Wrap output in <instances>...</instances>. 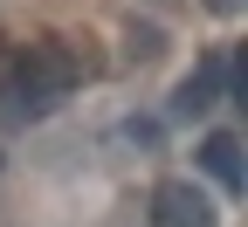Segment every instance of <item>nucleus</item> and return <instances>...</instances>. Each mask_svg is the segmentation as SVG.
I'll use <instances>...</instances> for the list:
<instances>
[{"instance_id": "1", "label": "nucleus", "mask_w": 248, "mask_h": 227, "mask_svg": "<svg viewBox=\"0 0 248 227\" xmlns=\"http://www.w3.org/2000/svg\"><path fill=\"white\" fill-rule=\"evenodd\" d=\"M69 83H76V62L62 55V48H35V55L14 69L7 90H14V104H21V110H55L62 96H69Z\"/></svg>"}, {"instance_id": "2", "label": "nucleus", "mask_w": 248, "mask_h": 227, "mask_svg": "<svg viewBox=\"0 0 248 227\" xmlns=\"http://www.w3.org/2000/svg\"><path fill=\"white\" fill-rule=\"evenodd\" d=\"M228 83H234V62H228V55H207L200 69H193V76L172 90V117H200V110H214Z\"/></svg>"}, {"instance_id": "3", "label": "nucleus", "mask_w": 248, "mask_h": 227, "mask_svg": "<svg viewBox=\"0 0 248 227\" xmlns=\"http://www.w3.org/2000/svg\"><path fill=\"white\" fill-rule=\"evenodd\" d=\"M152 227H214V207L186 179H166L159 193H152Z\"/></svg>"}, {"instance_id": "4", "label": "nucleus", "mask_w": 248, "mask_h": 227, "mask_svg": "<svg viewBox=\"0 0 248 227\" xmlns=\"http://www.w3.org/2000/svg\"><path fill=\"white\" fill-rule=\"evenodd\" d=\"M200 172L221 179V193H241V186H248V172H241V138H234V131H214V138L200 145Z\"/></svg>"}, {"instance_id": "5", "label": "nucleus", "mask_w": 248, "mask_h": 227, "mask_svg": "<svg viewBox=\"0 0 248 227\" xmlns=\"http://www.w3.org/2000/svg\"><path fill=\"white\" fill-rule=\"evenodd\" d=\"M207 7H214V14H241V0H207Z\"/></svg>"}]
</instances>
